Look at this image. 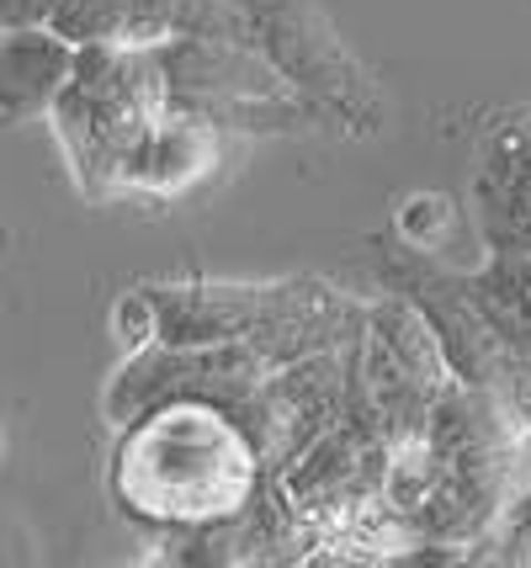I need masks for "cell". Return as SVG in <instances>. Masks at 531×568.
<instances>
[{
  "mask_svg": "<svg viewBox=\"0 0 531 568\" xmlns=\"http://www.w3.org/2000/svg\"><path fill=\"white\" fill-rule=\"evenodd\" d=\"M165 112L154 43H85L59 101L49 106L85 197H118V171L133 139Z\"/></svg>",
  "mask_w": 531,
  "mask_h": 568,
  "instance_id": "2",
  "label": "cell"
},
{
  "mask_svg": "<svg viewBox=\"0 0 531 568\" xmlns=\"http://www.w3.org/2000/svg\"><path fill=\"white\" fill-rule=\"evenodd\" d=\"M479 213L494 255H531V123L506 128L479 171Z\"/></svg>",
  "mask_w": 531,
  "mask_h": 568,
  "instance_id": "4",
  "label": "cell"
},
{
  "mask_svg": "<svg viewBox=\"0 0 531 568\" xmlns=\"http://www.w3.org/2000/svg\"><path fill=\"white\" fill-rule=\"evenodd\" d=\"M394 223H399V240H405L409 250H420V255H436V250L452 240L457 213H452V202H447V197H436V192H420V197H405V202H399Z\"/></svg>",
  "mask_w": 531,
  "mask_h": 568,
  "instance_id": "8",
  "label": "cell"
},
{
  "mask_svg": "<svg viewBox=\"0 0 531 568\" xmlns=\"http://www.w3.org/2000/svg\"><path fill=\"white\" fill-rule=\"evenodd\" d=\"M53 6H59V0H0V32H17V27H49Z\"/></svg>",
  "mask_w": 531,
  "mask_h": 568,
  "instance_id": "10",
  "label": "cell"
},
{
  "mask_svg": "<svg viewBox=\"0 0 531 568\" xmlns=\"http://www.w3.org/2000/svg\"><path fill=\"white\" fill-rule=\"evenodd\" d=\"M0 457H6V425H0Z\"/></svg>",
  "mask_w": 531,
  "mask_h": 568,
  "instance_id": "12",
  "label": "cell"
},
{
  "mask_svg": "<svg viewBox=\"0 0 531 568\" xmlns=\"http://www.w3.org/2000/svg\"><path fill=\"white\" fill-rule=\"evenodd\" d=\"M70 70H75V43H64L53 27L0 32V118L6 123L43 118L59 101Z\"/></svg>",
  "mask_w": 531,
  "mask_h": 568,
  "instance_id": "5",
  "label": "cell"
},
{
  "mask_svg": "<svg viewBox=\"0 0 531 568\" xmlns=\"http://www.w3.org/2000/svg\"><path fill=\"white\" fill-rule=\"evenodd\" d=\"M213 165H218V128L186 112H160L123 154L118 197H186L197 181L213 175Z\"/></svg>",
  "mask_w": 531,
  "mask_h": 568,
  "instance_id": "3",
  "label": "cell"
},
{
  "mask_svg": "<svg viewBox=\"0 0 531 568\" xmlns=\"http://www.w3.org/2000/svg\"><path fill=\"white\" fill-rule=\"evenodd\" d=\"M112 329H118V341L127 351H144L154 346V303L144 287H133V293L118 303V314H112Z\"/></svg>",
  "mask_w": 531,
  "mask_h": 568,
  "instance_id": "9",
  "label": "cell"
},
{
  "mask_svg": "<svg viewBox=\"0 0 531 568\" xmlns=\"http://www.w3.org/2000/svg\"><path fill=\"white\" fill-rule=\"evenodd\" d=\"M49 27L64 43H127V6L123 0H59Z\"/></svg>",
  "mask_w": 531,
  "mask_h": 568,
  "instance_id": "6",
  "label": "cell"
},
{
  "mask_svg": "<svg viewBox=\"0 0 531 568\" xmlns=\"http://www.w3.org/2000/svg\"><path fill=\"white\" fill-rule=\"evenodd\" d=\"M500 335H506L510 346L521 351V362H527V367H531V335H510V329H500Z\"/></svg>",
  "mask_w": 531,
  "mask_h": 568,
  "instance_id": "11",
  "label": "cell"
},
{
  "mask_svg": "<svg viewBox=\"0 0 531 568\" xmlns=\"http://www.w3.org/2000/svg\"><path fill=\"white\" fill-rule=\"evenodd\" d=\"M479 547H489L479 558H500V564H527L531 568V463H527V473L515 478V489L506 495L500 516L489 520V531H483Z\"/></svg>",
  "mask_w": 531,
  "mask_h": 568,
  "instance_id": "7",
  "label": "cell"
},
{
  "mask_svg": "<svg viewBox=\"0 0 531 568\" xmlns=\"http://www.w3.org/2000/svg\"><path fill=\"white\" fill-rule=\"evenodd\" d=\"M112 499L160 531H213L245 520L266 463L234 409L213 398H160L118 425Z\"/></svg>",
  "mask_w": 531,
  "mask_h": 568,
  "instance_id": "1",
  "label": "cell"
}]
</instances>
